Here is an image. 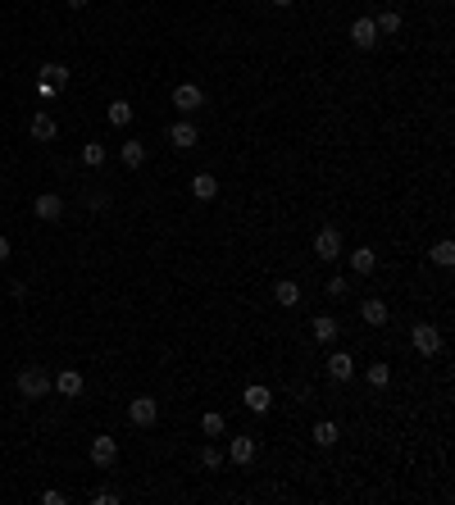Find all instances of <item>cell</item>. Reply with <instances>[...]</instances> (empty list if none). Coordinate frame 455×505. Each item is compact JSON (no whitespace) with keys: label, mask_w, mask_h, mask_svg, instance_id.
<instances>
[{"label":"cell","mask_w":455,"mask_h":505,"mask_svg":"<svg viewBox=\"0 0 455 505\" xmlns=\"http://www.w3.org/2000/svg\"><path fill=\"white\" fill-rule=\"evenodd\" d=\"M360 318H364L369 328H382V323H387V305H382V301H364V305H360Z\"/></svg>","instance_id":"12"},{"label":"cell","mask_w":455,"mask_h":505,"mask_svg":"<svg viewBox=\"0 0 455 505\" xmlns=\"http://www.w3.org/2000/svg\"><path fill=\"white\" fill-rule=\"evenodd\" d=\"M32 214H37L41 223H59V219H64V200L55 196V191H46V196H37Z\"/></svg>","instance_id":"5"},{"label":"cell","mask_w":455,"mask_h":505,"mask_svg":"<svg viewBox=\"0 0 455 505\" xmlns=\"http://www.w3.org/2000/svg\"><path fill=\"white\" fill-rule=\"evenodd\" d=\"M28 128H32L37 142H55V119H50V114H37V119L28 123Z\"/></svg>","instance_id":"18"},{"label":"cell","mask_w":455,"mask_h":505,"mask_svg":"<svg viewBox=\"0 0 455 505\" xmlns=\"http://www.w3.org/2000/svg\"><path fill=\"white\" fill-rule=\"evenodd\" d=\"M192 196H201V200H214V196H219V182H214L210 173H196V178H192Z\"/></svg>","instance_id":"16"},{"label":"cell","mask_w":455,"mask_h":505,"mask_svg":"<svg viewBox=\"0 0 455 505\" xmlns=\"http://www.w3.org/2000/svg\"><path fill=\"white\" fill-rule=\"evenodd\" d=\"M41 82H46V87H55V91H59V87L68 82V68H64V64H55V59H50V64H41Z\"/></svg>","instance_id":"15"},{"label":"cell","mask_w":455,"mask_h":505,"mask_svg":"<svg viewBox=\"0 0 455 505\" xmlns=\"http://www.w3.org/2000/svg\"><path fill=\"white\" fill-rule=\"evenodd\" d=\"M410 341H414V351H419V355H437V351H442V332H437L433 323H414Z\"/></svg>","instance_id":"2"},{"label":"cell","mask_w":455,"mask_h":505,"mask_svg":"<svg viewBox=\"0 0 455 505\" xmlns=\"http://www.w3.org/2000/svg\"><path fill=\"white\" fill-rule=\"evenodd\" d=\"M328 374H333L337 383H346V378L355 374V360H351L346 351H337V355H328Z\"/></svg>","instance_id":"11"},{"label":"cell","mask_w":455,"mask_h":505,"mask_svg":"<svg viewBox=\"0 0 455 505\" xmlns=\"http://www.w3.org/2000/svg\"><path fill=\"white\" fill-rule=\"evenodd\" d=\"M310 332H315V341H324V346H328V341H333V337H337V318H328V314H319V318H315V323H310Z\"/></svg>","instance_id":"17"},{"label":"cell","mask_w":455,"mask_h":505,"mask_svg":"<svg viewBox=\"0 0 455 505\" xmlns=\"http://www.w3.org/2000/svg\"><path fill=\"white\" fill-rule=\"evenodd\" d=\"M337 437H342L337 423H328V419H324V423H315V441H319V446H337Z\"/></svg>","instance_id":"25"},{"label":"cell","mask_w":455,"mask_h":505,"mask_svg":"<svg viewBox=\"0 0 455 505\" xmlns=\"http://www.w3.org/2000/svg\"><path fill=\"white\" fill-rule=\"evenodd\" d=\"M19 392L28 396V401H41V396L50 392V374L37 369V364H32V369H23V374H19Z\"/></svg>","instance_id":"1"},{"label":"cell","mask_w":455,"mask_h":505,"mask_svg":"<svg viewBox=\"0 0 455 505\" xmlns=\"http://www.w3.org/2000/svg\"><path fill=\"white\" fill-rule=\"evenodd\" d=\"M91 501H96V505H119V492H96Z\"/></svg>","instance_id":"31"},{"label":"cell","mask_w":455,"mask_h":505,"mask_svg":"<svg viewBox=\"0 0 455 505\" xmlns=\"http://www.w3.org/2000/svg\"><path fill=\"white\" fill-rule=\"evenodd\" d=\"M201 464H205V469H219V464H223V450H219V446H205V450H201Z\"/></svg>","instance_id":"29"},{"label":"cell","mask_w":455,"mask_h":505,"mask_svg":"<svg viewBox=\"0 0 455 505\" xmlns=\"http://www.w3.org/2000/svg\"><path fill=\"white\" fill-rule=\"evenodd\" d=\"M50 387L59 396H82V374H77V369H64L59 378H50Z\"/></svg>","instance_id":"9"},{"label":"cell","mask_w":455,"mask_h":505,"mask_svg":"<svg viewBox=\"0 0 455 505\" xmlns=\"http://www.w3.org/2000/svg\"><path fill=\"white\" fill-rule=\"evenodd\" d=\"M351 41H355L360 50H369V46L378 41V28H373V19H355V28H351Z\"/></svg>","instance_id":"10"},{"label":"cell","mask_w":455,"mask_h":505,"mask_svg":"<svg viewBox=\"0 0 455 505\" xmlns=\"http://www.w3.org/2000/svg\"><path fill=\"white\" fill-rule=\"evenodd\" d=\"M269 406H273L269 387H246V410H255V415H269Z\"/></svg>","instance_id":"13"},{"label":"cell","mask_w":455,"mask_h":505,"mask_svg":"<svg viewBox=\"0 0 455 505\" xmlns=\"http://www.w3.org/2000/svg\"><path fill=\"white\" fill-rule=\"evenodd\" d=\"M369 387H387L391 383V369H387V364H369Z\"/></svg>","instance_id":"28"},{"label":"cell","mask_w":455,"mask_h":505,"mask_svg":"<svg viewBox=\"0 0 455 505\" xmlns=\"http://www.w3.org/2000/svg\"><path fill=\"white\" fill-rule=\"evenodd\" d=\"M328 296H346V278H333L328 283Z\"/></svg>","instance_id":"30"},{"label":"cell","mask_w":455,"mask_h":505,"mask_svg":"<svg viewBox=\"0 0 455 505\" xmlns=\"http://www.w3.org/2000/svg\"><path fill=\"white\" fill-rule=\"evenodd\" d=\"M109 123H114V128H128L132 123V105L128 100H109Z\"/></svg>","instance_id":"19"},{"label":"cell","mask_w":455,"mask_h":505,"mask_svg":"<svg viewBox=\"0 0 455 505\" xmlns=\"http://www.w3.org/2000/svg\"><path fill=\"white\" fill-rule=\"evenodd\" d=\"M0 260H10V237H0Z\"/></svg>","instance_id":"32"},{"label":"cell","mask_w":455,"mask_h":505,"mask_svg":"<svg viewBox=\"0 0 455 505\" xmlns=\"http://www.w3.org/2000/svg\"><path fill=\"white\" fill-rule=\"evenodd\" d=\"M201 432H205V437H219V432H223V415L205 410V415H201Z\"/></svg>","instance_id":"27"},{"label":"cell","mask_w":455,"mask_h":505,"mask_svg":"<svg viewBox=\"0 0 455 505\" xmlns=\"http://www.w3.org/2000/svg\"><path fill=\"white\" fill-rule=\"evenodd\" d=\"M373 28H378V32H401V14H396V10H382L378 14V19H373Z\"/></svg>","instance_id":"20"},{"label":"cell","mask_w":455,"mask_h":505,"mask_svg":"<svg viewBox=\"0 0 455 505\" xmlns=\"http://www.w3.org/2000/svg\"><path fill=\"white\" fill-rule=\"evenodd\" d=\"M114 460H119V441H114V437H91V464L109 469Z\"/></svg>","instance_id":"7"},{"label":"cell","mask_w":455,"mask_h":505,"mask_svg":"<svg viewBox=\"0 0 455 505\" xmlns=\"http://www.w3.org/2000/svg\"><path fill=\"white\" fill-rule=\"evenodd\" d=\"M351 264H355V274H373V264H378V255L369 251V246H360V251L351 255Z\"/></svg>","instance_id":"22"},{"label":"cell","mask_w":455,"mask_h":505,"mask_svg":"<svg viewBox=\"0 0 455 505\" xmlns=\"http://www.w3.org/2000/svg\"><path fill=\"white\" fill-rule=\"evenodd\" d=\"M169 142H174L178 151H196V142H201V132H196L192 123H174V128H169Z\"/></svg>","instance_id":"8"},{"label":"cell","mask_w":455,"mask_h":505,"mask_svg":"<svg viewBox=\"0 0 455 505\" xmlns=\"http://www.w3.org/2000/svg\"><path fill=\"white\" fill-rule=\"evenodd\" d=\"M205 105V91L196 87V82H183V87H174V110H183V114H196Z\"/></svg>","instance_id":"3"},{"label":"cell","mask_w":455,"mask_h":505,"mask_svg":"<svg viewBox=\"0 0 455 505\" xmlns=\"http://www.w3.org/2000/svg\"><path fill=\"white\" fill-rule=\"evenodd\" d=\"M273 5H282V10H287V5H292V0H273Z\"/></svg>","instance_id":"34"},{"label":"cell","mask_w":455,"mask_h":505,"mask_svg":"<svg viewBox=\"0 0 455 505\" xmlns=\"http://www.w3.org/2000/svg\"><path fill=\"white\" fill-rule=\"evenodd\" d=\"M128 419L137 423V428H151L155 419H160V406H155V396H137L128 406Z\"/></svg>","instance_id":"4"},{"label":"cell","mask_w":455,"mask_h":505,"mask_svg":"<svg viewBox=\"0 0 455 505\" xmlns=\"http://www.w3.org/2000/svg\"><path fill=\"white\" fill-rule=\"evenodd\" d=\"M428 255H433V264H442V269H451V264H455V246L451 242H437Z\"/></svg>","instance_id":"26"},{"label":"cell","mask_w":455,"mask_h":505,"mask_svg":"<svg viewBox=\"0 0 455 505\" xmlns=\"http://www.w3.org/2000/svg\"><path fill=\"white\" fill-rule=\"evenodd\" d=\"M123 164H128V169L146 164V146H141V142H123Z\"/></svg>","instance_id":"23"},{"label":"cell","mask_w":455,"mask_h":505,"mask_svg":"<svg viewBox=\"0 0 455 505\" xmlns=\"http://www.w3.org/2000/svg\"><path fill=\"white\" fill-rule=\"evenodd\" d=\"M315 255H319V260H337V255H342V232H337V228H319Z\"/></svg>","instance_id":"6"},{"label":"cell","mask_w":455,"mask_h":505,"mask_svg":"<svg viewBox=\"0 0 455 505\" xmlns=\"http://www.w3.org/2000/svg\"><path fill=\"white\" fill-rule=\"evenodd\" d=\"M273 296H278V305L292 309L296 301H301V287H296V283H278V287H273Z\"/></svg>","instance_id":"21"},{"label":"cell","mask_w":455,"mask_h":505,"mask_svg":"<svg viewBox=\"0 0 455 505\" xmlns=\"http://www.w3.org/2000/svg\"><path fill=\"white\" fill-rule=\"evenodd\" d=\"M228 455H232L237 464H250V460H255V437H232Z\"/></svg>","instance_id":"14"},{"label":"cell","mask_w":455,"mask_h":505,"mask_svg":"<svg viewBox=\"0 0 455 505\" xmlns=\"http://www.w3.org/2000/svg\"><path fill=\"white\" fill-rule=\"evenodd\" d=\"M82 164H87V169H100V164H105V146H100V142H87V146H82Z\"/></svg>","instance_id":"24"},{"label":"cell","mask_w":455,"mask_h":505,"mask_svg":"<svg viewBox=\"0 0 455 505\" xmlns=\"http://www.w3.org/2000/svg\"><path fill=\"white\" fill-rule=\"evenodd\" d=\"M68 10H87V0H64Z\"/></svg>","instance_id":"33"}]
</instances>
